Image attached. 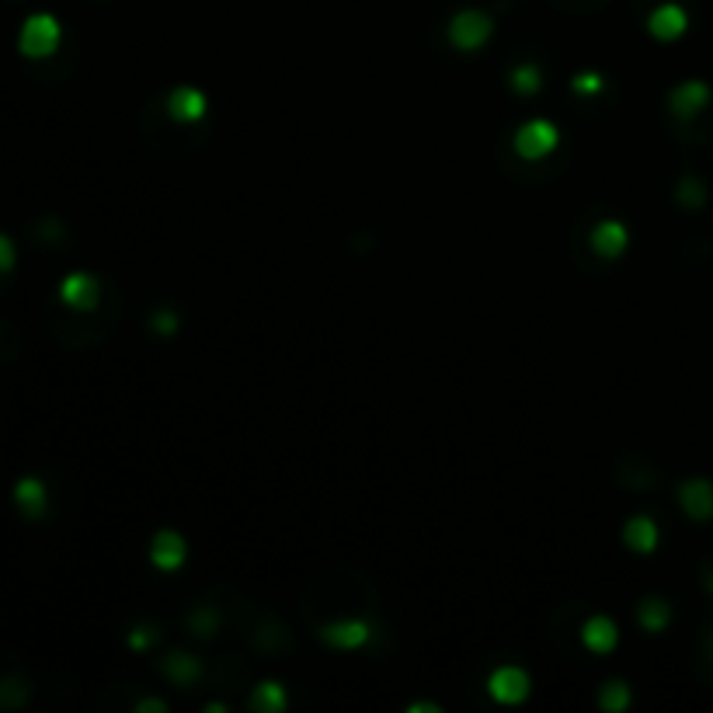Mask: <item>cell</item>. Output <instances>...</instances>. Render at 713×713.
Returning a JSON list of instances; mask_svg holds the SVG:
<instances>
[{
    "label": "cell",
    "instance_id": "obj_27",
    "mask_svg": "<svg viewBox=\"0 0 713 713\" xmlns=\"http://www.w3.org/2000/svg\"><path fill=\"white\" fill-rule=\"evenodd\" d=\"M14 258H18V251H14L11 237L0 234V275L11 272V268H14Z\"/></svg>",
    "mask_w": 713,
    "mask_h": 713
},
{
    "label": "cell",
    "instance_id": "obj_19",
    "mask_svg": "<svg viewBox=\"0 0 713 713\" xmlns=\"http://www.w3.org/2000/svg\"><path fill=\"white\" fill-rule=\"evenodd\" d=\"M637 620L647 634H661L668 627V620H672V609H668L665 599H644L637 606Z\"/></svg>",
    "mask_w": 713,
    "mask_h": 713
},
{
    "label": "cell",
    "instance_id": "obj_15",
    "mask_svg": "<svg viewBox=\"0 0 713 713\" xmlns=\"http://www.w3.org/2000/svg\"><path fill=\"white\" fill-rule=\"evenodd\" d=\"M581 640H585L588 651L609 654L616 647V640H620V630H616V623L609 620V616H592V620L581 627Z\"/></svg>",
    "mask_w": 713,
    "mask_h": 713
},
{
    "label": "cell",
    "instance_id": "obj_9",
    "mask_svg": "<svg viewBox=\"0 0 713 713\" xmlns=\"http://www.w3.org/2000/svg\"><path fill=\"white\" fill-rule=\"evenodd\" d=\"M185 557H188V547L174 529H160L154 543H150V560H154L157 571H178V567L185 564Z\"/></svg>",
    "mask_w": 713,
    "mask_h": 713
},
{
    "label": "cell",
    "instance_id": "obj_8",
    "mask_svg": "<svg viewBox=\"0 0 713 713\" xmlns=\"http://www.w3.org/2000/svg\"><path fill=\"white\" fill-rule=\"evenodd\" d=\"M320 637H324L331 647H341V651H355V647H362L369 637H373V627H369L366 620H359V616H352V620L327 623V627L320 630Z\"/></svg>",
    "mask_w": 713,
    "mask_h": 713
},
{
    "label": "cell",
    "instance_id": "obj_24",
    "mask_svg": "<svg viewBox=\"0 0 713 713\" xmlns=\"http://www.w3.org/2000/svg\"><path fill=\"white\" fill-rule=\"evenodd\" d=\"M160 637L157 627H136L133 634H129V647H136V651H147L150 644Z\"/></svg>",
    "mask_w": 713,
    "mask_h": 713
},
{
    "label": "cell",
    "instance_id": "obj_16",
    "mask_svg": "<svg viewBox=\"0 0 713 713\" xmlns=\"http://www.w3.org/2000/svg\"><path fill=\"white\" fill-rule=\"evenodd\" d=\"M32 700V682L21 672H0V710H21Z\"/></svg>",
    "mask_w": 713,
    "mask_h": 713
},
{
    "label": "cell",
    "instance_id": "obj_10",
    "mask_svg": "<svg viewBox=\"0 0 713 713\" xmlns=\"http://www.w3.org/2000/svg\"><path fill=\"white\" fill-rule=\"evenodd\" d=\"M167 112H171L174 122L188 126V122H199L206 115V94L199 87H174L167 94Z\"/></svg>",
    "mask_w": 713,
    "mask_h": 713
},
{
    "label": "cell",
    "instance_id": "obj_13",
    "mask_svg": "<svg viewBox=\"0 0 713 713\" xmlns=\"http://www.w3.org/2000/svg\"><path fill=\"white\" fill-rule=\"evenodd\" d=\"M627 227L616 220H602L599 227L592 230V251L599 254V258H620L623 251H627Z\"/></svg>",
    "mask_w": 713,
    "mask_h": 713
},
{
    "label": "cell",
    "instance_id": "obj_2",
    "mask_svg": "<svg viewBox=\"0 0 713 713\" xmlns=\"http://www.w3.org/2000/svg\"><path fill=\"white\" fill-rule=\"evenodd\" d=\"M494 32L491 14L477 11V7H467V11H456L453 21H449V42H453L460 53H477Z\"/></svg>",
    "mask_w": 713,
    "mask_h": 713
},
{
    "label": "cell",
    "instance_id": "obj_20",
    "mask_svg": "<svg viewBox=\"0 0 713 713\" xmlns=\"http://www.w3.org/2000/svg\"><path fill=\"white\" fill-rule=\"evenodd\" d=\"M540 84H543V74H540V67L536 63H519V67L512 70V91L515 94H536L540 91Z\"/></svg>",
    "mask_w": 713,
    "mask_h": 713
},
{
    "label": "cell",
    "instance_id": "obj_29",
    "mask_svg": "<svg viewBox=\"0 0 713 713\" xmlns=\"http://www.w3.org/2000/svg\"><path fill=\"white\" fill-rule=\"evenodd\" d=\"M703 588H707V592L713 595V564L703 567Z\"/></svg>",
    "mask_w": 713,
    "mask_h": 713
},
{
    "label": "cell",
    "instance_id": "obj_18",
    "mask_svg": "<svg viewBox=\"0 0 713 713\" xmlns=\"http://www.w3.org/2000/svg\"><path fill=\"white\" fill-rule=\"evenodd\" d=\"M247 703H251V710H258V713L286 710V686H282V682H261V686H254V693Z\"/></svg>",
    "mask_w": 713,
    "mask_h": 713
},
{
    "label": "cell",
    "instance_id": "obj_4",
    "mask_svg": "<svg viewBox=\"0 0 713 713\" xmlns=\"http://www.w3.org/2000/svg\"><path fill=\"white\" fill-rule=\"evenodd\" d=\"M707 105H710V87L703 84V80H686V84H679L668 94V112L682 122H693L700 112H707Z\"/></svg>",
    "mask_w": 713,
    "mask_h": 713
},
{
    "label": "cell",
    "instance_id": "obj_21",
    "mask_svg": "<svg viewBox=\"0 0 713 713\" xmlns=\"http://www.w3.org/2000/svg\"><path fill=\"white\" fill-rule=\"evenodd\" d=\"M627 703H630V689H627V682L613 679V682H606V686H602V693H599V707H602V710L620 713V710H627Z\"/></svg>",
    "mask_w": 713,
    "mask_h": 713
},
{
    "label": "cell",
    "instance_id": "obj_11",
    "mask_svg": "<svg viewBox=\"0 0 713 713\" xmlns=\"http://www.w3.org/2000/svg\"><path fill=\"white\" fill-rule=\"evenodd\" d=\"M686 25H689V18H686V11H682L679 4H661V7H654L651 18H647V32H651L658 42L679 39V35L686 32Z\"/></svg>",
    "mask_w": 713,
    "mask_h": 713
},
{
    "label": "cell",
    "instance_id": "obj_12",
    "mask_svg": "<svg viewBox=\"0 0 713 713\" xmlns=\"http://www.w3.org/2000/svg\"><path fill=\"white\" fill-rule=\"evenodd\" d=\"M14 505L21 508V515L25 519H42L49 508V491L46 484H42L39 477H21L18 484H14Z\"/></svg>",
    "mask_w": 713,
    "mask_h": 713
},
{
    "label": "cell",
    "instance_id": "obj_28",
    "mask_svg": "<svg viewBox=\"0 0 713 713\" xmlns=\"http://www.w3.org/2000/svg\"><path fill=\"white\" fill-rule=\"evenodd\" d=\"M700 658H707V665L713 668V627L703 634V644H700Z\"/></svg>",
    "mask_w": 713,
    "mask_h": 713
},
{
    "label": "cell",
    "instance_id": "obj_6",
    "mask_svg": "<svg viewBox=\"0 0 713 713\" xmlns=\"http://www.w3.org/2000/svg\"><path fill=\"white\" fill-rule=\"evenodd\" d=\"M487 693L498 703H522L529 696V675L515 665H501L498 672H491V679H487Z\"/></svg>",
    "mask_w": 713,
    "mask_h": 713
},
{
    "label": "cell",
    "instance_id": "obj_25",
    "mask_svg": "<svg viewBox=\"0 0 713 713\" xmlns=\"http://www.w3.org/2000/svg\"><path fill=\"white\" fill-rule=\"evenodd\" d=\"M150 324H154L157 334H174L178 331V314H171V310H157V314L150 317Z\"/></svg>",
    "mask_w": 713,
    "mask_h": 713
},
{
    "label": "cell",
    "instance_id": "obj_1",
    "mask_svg": "<svg viewBox=\"0 0 713 713\" xmlns=\"http://www.w3.org/2000/svg\"><path fill=\"white\" fill-rule=\"evenodd\" d=\"M60 39H63V28L53 14H32V18L21 25L18 49L28 60H46V56H53L56 49H60Z\"/></svg>",
    "mask_w": 713,
    "mask_h": 713
},
{
    "label": "cell",
    "instance_id": "obj_14",
    "mask_svg": "<svg viewBox=\"0 0 713 713\" xmlns=\"http://www.w3.org/2000/svg\"><path fill=\"white\" fill-rule=\"evenodd\" d=\"M160 672H164L174 686L188 689V686H195V682L202 679V661L192 658V654H185V651H174V654H167V658L160 661Z\"/></svg>",
    "mask_w": 713,
    "mask_h": 713
},
{
    "label": "cell",
    "instance_id": "obj_7",
    "mask_svg": "<svg viewBox=\"0 0 713 713\" xmlns=\"http://www.w3.org/2000/svg\"><path fill=\"white\" fill-rule=\"evenodd\" d=\"M679 505L689 519L696 522H710L713 519V484L703 477L682 480L679 484Z\"/></svg>",
    "mask_w": 713,
    "mask_h": 713
},
{
    "label": "cell",
    "instance_id": "obj_5",
    "mask_svg": "<svg viewBox=\"0 0 713 713\" xmlns=\"http://www.w3.org/2000/svg\"><path fill=\"white\" fill-rule=\"evenodd\" d=\"M60 300L67 303L70 310H77V314H87V310H94L101 303V282L87 272L67 275V279L60 282Z\"/></svg>",
    "mask_w": 713,
    "mask_h": 713
},
{
    "label": "cell",
    "instance_id": "obj_23",
    "mask_svg": "<svg viewBox=\"0 0 713 713\" xmlns=\"http://www.w3.org/2000/svg\"><path fill=\"white\" fill-rule=\"evenodd\" d=\"M188 630H192L195 637H213V630H220V613H216V609H195V613L188 616Z\"/></svg>",
    "mask_w": 713,
    "mask_h": 713
},
{
    "label": "cell",
    "instance_id": "obj_17",
    "mask_svg": "<svg viewBox=\"0 0 713 713\" xmlns=\"http://www.w3.org/2000/svg\"><path fill=\"white\" fill-rule=\"evenodd\" d=\"M623 540H627V547L637 550V554H651V550L658 547V526H654L647 515H634V519L627 522V529H623Z\"/></svg>",
    "mask_w": 713,
    "mask_h": 713
},
{
    "label": "cell",
    "instance_id": "obj_22",
    "mask_svg": "<svg viewBox=\"0 0 713 713\" xmlns=\"http://www.w3.org/2000/svg\"><path fill=\"white\" fill-rule=\"evenodd\" d=\"M675 199L686 209H700L703 202H707V185H703L700 178H682L679 188H675Z\"/></svg>",
    "mask_w": 713,
    "mask_h": 713
},
{
    "label": "cell",
    "instance_id": "obj_26",
    "mask_svg": "<svg viewBox=\"0 0 713 713\" xmlns=\"http://www.w3.org/2000/svg\"><path fill=\"white\" fill-rule=\"evenodd\" d=\"M599 87H602V77L595 74V70L574 77V91H578V94H592V91H599Z\"/></svg>",
    "mask_w": 713,
    "mask_h": 713
},
{
    "label": "cell",
    "instance_id": "obj_3",
    "mask_svg": "<svg viewBox=\"0 0 713 713\" xmlns=\"http://www.w3.org/2000/svg\"><path fill=\"white\" fill-rule=\"evenodd\" d=\"M557 143H560V133L554 122L533 119L526 122V126H519V133H515V154L526 160H543L547 154H554Z\"/></svg>",
    "mask_w": 713,
    "mask_h": 713
}]
</instances>
